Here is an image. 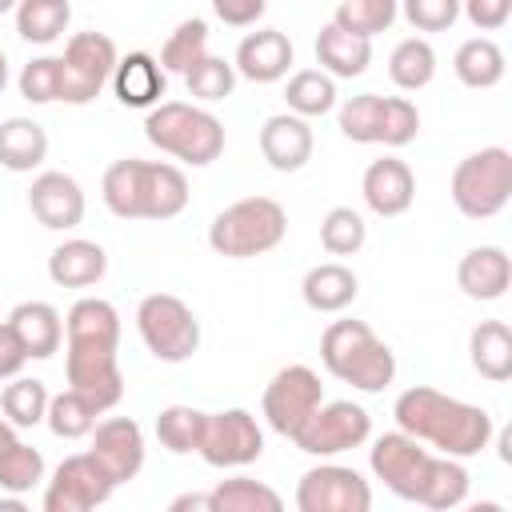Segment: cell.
<instances>
[{
  "mask_svg": "<svg viewBox=\"0 0 512 512\" xmlns=\"http://www.w3.org/2000/svg\"><path fill=\"white\" fill-rule=\"evenodd\" d=\"M64 372L68 388L96 400L100 412L116 408L124 396V372L116 360L120 348V312L100 296H80L64 316Z\"/></svg>",
  "mask_w": 512,
  "mask_h": 512,
  "instance_id": "cell-1",
  "label": "cell"
},
{
  "mask_svg": "<svg viewBox=\"0 0 512 512\" xmlns=\"http://www.w3.org/2000/svg\"><path fill=\"white\" fill-rule=\"evenodd\" d=\"M392 416H396V428L408 432L412 440L428 444L432 452L440 456H456V460H468V456H480L496 432L492 416L480 408V404H468V400H456L432 384H416V388H404L392 404Z\"/></svg>",
  "mask_w": 512,
  "mask_h": 512,
  "instance_id": "cell-2",
  "label": "cell"
},
{
  "mask_svg": "<svg viewBox=\"0 0 512 512\" xmlns=\"http://www.w3.org/2000/svg\"><path fill=\"white\" fill-rule=\"evenodd\" d=\"M104 208L120 220H172L188 208V176L168 160L124 156L100 180Z\"/></svg>",
  "mask_w": 512,
  "mask_h": 512,
  "instance_id": "cell-3",
  "label": "cell"
},
{
  "mask_svg": "<svg viewBox=\"0 0 512 512\" xmlns=\"http://www.w3.org/2000/svg\"><path fill=\"white\" fill-rule=\"evenodd\" d=\"M320 360L340 384L360 392H384L396 380L392 348L364 320H332L320 336Z\"/></svg>",
  "mask_w": 512,
  "mask_h": 512,
  "instance_id": "cell-4",
  "label": "cell"
},
{
  "mask_svg": "<svg viewBox=\"0 0 512 512\" xmlns=\"http://www.w3.org/2000/svg\"><path fill=\"white\" fill-rule=\"evenodd\" d=\"M288 236V212L272 196H244L220 208L208 224V248L228 260H252L272 252Z\"/></svg>",
  "mask_w": 512,
  "mask_h": 512,
  "instance_id": "cell-5",
  "label": "cell"
},
{
  "mask_svg": "<svg viewBox=\"0 0 512 512\" xmlns=\"http://www.w3.org/2000/svg\"><path fill=\"white\" fill-rule=\"evenodd\" d=\"M144 136L148 144H156L160 152L204 168L224 152V124L200 108V104H184V100H160L148 108L144 116Z\"/></svg>",
  "mask_w": 512,
  "mask_h": 512,
  "instance_id": "cell-6",
  "label": "cell"
},
{
  "mask_svg": "<svg viewBox=\"0 0 512 512\" xmlns=\"http://www.w3.org/2000/svg\"><path fill=\"white\" fill-rule=\"evenodd\" d=\"M452 204L468 220H492L512 200V152L492 144L480 152H468L448 180Z\"/></svg>",
  "mask_w": 512,
  "mask_h": 512,
  "instance_id": "cell-7",
  "label": "cell"
},
{
  "mask_svg": "<svg viewBox=\"0 0 512 512\" xmlns=\"http://www.w3.org/2000/svg\"><path fill=\"white\" fill-rule=\"evenodd\" d=\"M344 140L352 144H384V148H404L420 132V108L408 96H376L360 92L340 104L336 116Z\"/></svg>",
  "mask_w": 512,
  "mask_h": 512,
  "instance_id": "cell-8",
  "label": "cell"
},
{
  "mask_svg": "<svg viewBox=\"0 0 512 512\" xmlns=\"http://www.w3.org/2000/svg\"><path fill=\"white\" fill-rule=\"evenodd\" d=\"M136 328L144 348L160 360V364H184L192 360V352L200 348V320L196 312L172 296V292H152L140 300L136 308Z\"/></svg>",
  "mask_w": 512,
  "mask_h": 512,
  "instance_id": "cell-9",
  "label": "cell"
},
{
  "mask_svg": "<svg viewBox=\"0 0 512 512\" xmlns=\"http://www.w3.org/2000/svg\"><path fill=\"white\" fill-rule=\"evenodd\" d=\"M116 60H120V52H116L112 36H104V32H76L64 44V56H60V100L76 104V108L92 104L108 88Z\"/></svg>",
  "mask_w": 512,
  "mask_h": 512,
  "instance_id": "cell-10",
  "label": "cell"
},
{
  "mask_svg": "<svg viewBox=\"0 0 512 512\" xmlns=\"http://www.w3.org/2000/svg\"><path fill=\"white\" fill-rule=\"evenodd\" d=\"M432 460H436V452H432L428 444L412 440V436L400 432V428L376 436L372 448H368V468H372V476H376L392 496L412 500V504H420V496H424Z\"/></svg>",
  "mask_w": 512,
  "mask_h": 512,
  "instance_id": "cell-11",
  "label": "cell"
},
{
  "mask_svg": "<svg viewBox=\"0 0 512 512\" xmlns=\"http://www.w3.org/2000/svg\"><path fill=\"white\" fill-rule=\"evenodd\" d=\"M372 436V416L364 404H352V400H324L296 432H292V444L308 456H340V452H352L360 444H368Z\"/></svg>",
  "mask_w": 512,
  "mask_h": 512,
  "instance_id": "cell-12",
  "label": "cell"
},
{
  "mask_svg": "<svg viewBox=\"0 0 512 512\" xmlns=\"http://www.w3.org/2000/svg\"><path fill=\"white\" fill-rule=\"evenodd\" d=\"M116 492V480L104 472V464L92 452L64 456L56 472L44 484V512H92L108 504Z\"/></svg>",
  "mask_w": 512,
  "mask_h": 512,
  "instance_id": "cell-13",
  "label": "cell"
},
{
  "mask_svg": "<svg viewBox=\"0 0 512 512\" xmlns=\"http://www.w3.org/2000/svg\"><path fill=\"white\" fill-rule=\"evenodd\" d=\"M196 452L212 468H244L264 456V432L248 408L204 412V432H200Z\"/></svg>",
  "mask_w": 512,
  "mask_h": 512,
  "instance_id": "cell-14",
  "label": "cell"
},
{
  "mask_svg": "<svg viewBox=\"0 0 512 512\" xmlns=\"http://www.w3.org/2000/svg\"><path fill=\"white\" fill-rule=\"evenodd\" d=\"M320 404H324V384H320V376H316L308 364H288V368H280V372L268 380L264 400H260V412H264V420H268L272 432H280V436L292 440V432H296Z\"/></svg>",
  "mask_w": 512,
  "mask_h": 512,
  "instance_id": "cell-15",
  "label": "cell"
},
{
  "mask_svg": "<svg viewBox=\"0 0 512 512\" xmlns=\"http://www.w3.org/2000/svg\"><path fill=\"white\" fill-rule=\"evenodd\" d=\"M300 512H368L372 484L348 464H316L296 484Z\"/></svg>",
  "mask_w": 512,
  "mask_h": 512,
  "instance_id": "cell-16",
  "label": "cell"
},
{
  "mask_svg": "<svg viewBox=\"0 0 512 512\" xmlns=\"http://www.w3.org/2000/svg\"><path fill=\"white\" fill-rule=\"evenodd\" d=\"M92 436V456L104 464V472L120 484L136 480V472L144 468V428L132 420V416H108V420H96V428L88 432Z\"/></svg>",
  "mask_w": 512,
  "mask_h": 512,
  "instance_id": "cell-17",
  "label": "cell"
},
{
  "mask_svg": "<svg viewBox=\"0 0 512 512\" xmlns=\"http://www.w3.org/2000/svg\"><path fill=\"white\" fill-rule=\"evenodd\" d=\"M360 192H364V204H368L376 216L392 220V216H404V212L412 208V200H416V176H412V168H408L404 160L380 156V160H372V164L364 168Z\"/></svg>",
  "mask_w": 512,
  "mask_h": 512,
  "instance_id": "cell-18",
  "label": "cell"
},
{
  "mask_svg": "<svg viewBox=\"0 0 512 512\" xmlns=\"http://www.w3.org/2000/svg\"><path fill=\"white\" fill-rule=\"evenodd\" d=\"M28 208L44 228L68 232L84 220V188L68 172H40L28 188Z\"/></svg>",
  "mask_w": 512,
  "mask_h": 512,
  "instance_id": "cell-19",
  "label": "cell"
},
{
  "mask_svg": "<svg viewBox=\"0 0 512 512\" xmlns=\"http://www.w3.org/2000/svg\"><path fill=\"white\" fill-rule=\"evenodd\" d=\"M292 56H296V48L280 28H256L240 40L232 68H236V76H244L252 84H276L288 76Z\"/></svg>",
  "mask_w": 512,
  "mask_h": 512,
  "instance_id": "cell-20",
  "label": "cell"
},
{
  "mask_svg": "<svg viewBox=\"0 0 512 512\" xmlns=\"http://www.w3.org/2000/svg\"><path fill=\"white\" fill-rule=\"evenodd\" d=\"M312 148H316L312 124L296 112H276L260 128V156L276 172H300L312 160Z\"/></svg>",
  "mask_w": 512,
  "mask_h": 512,
  "instance_id": "cell-21",
  "label": "cell"
},
{
  "mask_svg": "<svg viewBox=\"0 0 512 512\" xmlns=\"http://www.w3.org/2000/svg\"><path fill=\"white\" fill-rule=\"evenodd\" d=\"M456 284L468 300H480V304H492L508 292L512 284V260L500 244H480V248H468L456 264Z\"/></svg>",
  "mask_w": 512,
  "mask_h": 512,
  "instance_id": "cell-22",
  "label": "cell"
},
{
  "mask_svg": "<svg viewBox=\"0 0 512 512\" xmlns=\"http://www.w3.org/2000/svg\"><path fill=\"white\" fill-rule=\"evenodd\" d=\"M164 76H168V72L160 68L156 56H148V52H128V56L116 60L108 84H112V92H116V100H120L124 108H152V104H160V96H164V88H168Z\"/></svg>",
  "mask_w": 512,
  "mask_h": 512,
  "instance_id": "cell-23",
  "label": "cell"
},
{
  "mask_svg": "<svg viewBox=\"0 0 512 512\" xmlns=\"http://www.w3.org/2000/svg\"><path fill=\"white\" fill-rule=\"evenodd\" d=\"M8 324L16 332V340L24 344L28 360H48L60 352L64 344V320L48 300H24L8 312Z\"/></svg>",
  "mask_w": 512,
  "mask_h": 512,
  "instance_id": "cell-24",
  "label": "cell"
},
{
  "mask_svg": "<svg viewBox=\"0 0 512 512\" xmlns=\"http://www.w3.org/2000/svg\"><path fill=\"white\" fill-rule=\"evenodd\" d=\"M108 272V252L96 240H64L48 256V280L56 288H92Z\"/></svg>",
  "mask_w": 512,
  "mask_h": 512,
  "instance_id": "cell-25",
  "label": "cell"
},
{
  "mask_svg": "<svg viewBox=\"0 0 512 512\" xmlns=\"http://www.w3.org/2000/svg\"><path fill=\"white\" fill-rule=\"evenodd\" d=\"M300 296H304V304H308L312 312L336 316V312H344V308L360 296V280H356V272H352L348 264L324 260V264H316V268L304 272Z\"/></svg>",
  "mask_w": 512,
  "mask_h": 512,
  "instance_id": "cell-26",
  "label": "cell"
},
{
  "mask_svg": "<svg viewBox=\"0 0 512 512\" xmlns=\"http://www.w3.org/2000/svg\"><path fill=\"white\" fill-rule=\"evenodd\" d=\"M368 60H372V40L352 36V32L336 28L332 20L320 28V36H316V64H320L332 80H352V76H360V72L368 68Z\"/></svg>",
  "mask_w": 512,
  "mask_h": 512,
  "instance_id": "cell-27",
  "label": "cell"
},
{
  "mask_svg": "<svg viewBox=\"0 0 512 512\" xmlns=\"http://www.w3.org/2000/svg\"><path fill=\"white\" fill-rule=\"evenodd\" d=\"M468 360L492 384L512 380V332H508V324L504 320H480L468 336Z\"/></svg>",
  "mask_w": 512,
  "mask_h": 512,
  "instance_id": "cell-28",
  "label": "cell"
},
{
  "mask_svg": "<svg viewBox=\"0 0 512 512\" xmlns=\"http://www.w3.org/2000/svg\"><path fill=\"white\" fill-rule=\"evenodd\" d=\"M48 160V132L28 116H8L0 124V168L32 172Z\"/></svg>",
  "mask_w": 512,
  "mask_h": 512,
  "instance_id": "cell-29",
  "label": "cell"
},
{
  "mask_svg": "<svg viewBox=\"0 0 512 512\" xmlns=\"http://www.w3.org/2000/svg\"><path fill=\"white\" fill-rule=\"evenodd\" d=\"M452 72L464 88H496L508 72V60H504V48L488 36H472L456 48L452 56Z\"/></svg>",
  "mask_w": 512,
  "mask_h": 512,
  "instance_id": "cell-30",
  "label": "cell"
},
{
  "mask_svg": "<svg viewBox=\"0 0 512 512\" xmlns=\"http://www.w3.org/2000/svg\"><path fill=\"white\" fill-rule=\"evenodd\" d=\"M388 76L396 88L404 92H420L436 80V48L424 40V36H408L392 48L388 56Z\"/></svg>",
  "mask_w": 512,
  "mask_h": 512,
  "instance_id": "cell-31",
  "label": "cell"
},
{
  "mask_svg": "<svg viewBox=\"0 0 512 512\" xmlns=\"http://www.w3.org/2000/svg\"><path fill=\"white\" fill-rule=\"evenodd\" d=\"M336 80L324 72V68H304V72H292L288 84H284V104L288 112L312 120V116H324L336 108Z\"/></svg>",
  "mask_w": 512,
  "mask_h": 512,
  "instance_id": "cell-32",
  "label": "cell"
},
{
  "mask_svg": "<svg viewBox=\"0 0 512 512\" xmlns=\"http://www.w3.org/2000/svg\"><path fill=\"white\" fill-rule=\"evenodd\" d=\"M96 416H100L96 400H88V396L76 392V388H64V392L48 396L44 424H48L52 436H60V440H80V436H88V432L96 428Z\"/></svg>",
  "mask_w": 512,
  "mask_h": 512,
  "instance_id": "cell-33",
  "label": "cell"
},
{
  "mask_svg": "<svg viewBox=\"0 0 512 512\" xmlns=\"http://www.w3.org/2000/svg\"><path fill=\"white\" fill-rule=\"evenodd\" d=\"M12 12H16V32L28 44H52V40H60L64 28H68V20H72L68 0H20Z\"/></svg>",
  "mask_w": 512,
  "mask_h": 512,
  "instance_id": "cell-34",
  "label": "cell"
},
{
  "mask_svg": "<svg viewBox=\"0 0 512 512\" xmlns=\"http://www.w3.org/2000/svg\"><path fill=\"white\" fill-rule=\"evenodd\" d=\"M284 496L252 476H232L212 488V512H280Z\"/></svg>",
  "mask_w": 512,
  "mask_h": 512,
  "instance_id": "cell-35",
  "label": "cell"
},
{
  "mask_svg": "<svg viewBox=\"0 0 512 512\" xmlns=\"http://www.w3.org/2000/svg\"><path fill=\"white\" fill-rule=\"evenodd\" d=\"M204 56H208V24H204L200 16H188V20H180V24L168 32V40H164V48H160V68L184 76V72H192Z\"/></svg>",
  "mask_w": 512,
  "mask_h": 512,
  "instance_id": "cell-36",
  "label": "cell"
},
{
  "mask_svg": "<svg viewBox=\"0 0 512 512\" xmlns=\"http://www.w3.org/2000/svg\"><path fill=\"white\" fill-rule=\"evenodd\" d=\"M0 412L12 428H36L48 412V388L36 376H12V384H4L0 392Z\"/></svg>",
  "mask_w": 512,
  "mask_h": 512,
  "instance_id": "cell-37",
  "label": "cell"
},
{
  "mask_svg": "<svg viewBox=\"0 0 512 512\" xmlns=\"http://www.w3.org/2000/svg\"><path fill=\"white\" fill-rule=\"evenodd\" d=\"M468 484H472L468 468H464L456 456H440V452H436L420 504H424V508H436V512H444V508H460V504L468 500Z\"/></svg>",
  "mask_w": 512,
  "mask_h": 512,
  "instance_id": "cell-38",
  "label": "cell"
},
{
  "mask_svg": "<svg viewBox=\"0 0 512 512\" xmlns=\"http://www.w3.org/2000/svg\"><path fill=\"white\" fill-rule=\"evenodd\" d=\"M396 16H400V0H344L332 12V24L352 32V36L372 40V36L388 32L396 24Z\"/></svg>",
  "mask_w": 512,
  "mask_h": 512,
  "instance_id": "cell-39",
  "label": "cell"
},
{
  "mask_svg": "<svg viewBox=\"0 0 512 512\" xmlns=\"http://www.w3.org/2000/svg\"><path fill=\"white\" fill-rule=\"evenodd\" d=\"M200 432H204V412L192 408V404H168L156 416V440H160V448H168L176 456L196 452L200 448Z\"/></svg>",
  "mask_w": 512,
  "mask_h": 512,
  "instance_id": "cell-40",
  "label": "cell"
},
{
  "mask_svg": "<svg viewBox=\"0 0 512 512\" xmlns=\"http://www.w3.org/2000/svg\"><path fill=\"white\" fill-rule=\"evenodd\" d=\"M364 240H368V224H364V216L356 208L336 204V208L324 212V220H320V244H324L328 256H356L364 248Z\"/></svg>",
  "mask_w": 512,
  "mask_h": 512,
  "instance_id": "cell-41",
  "label": "cell"
},
{
  "mask_svg": "<svg viewBox=\"0 0 512 512\" xmlns=\"http://www.w3.org/2000/svg\"><path fill=\"white\" fill-rule=\"evenodd\" d=\"M36 484H44V456H40V448L16 440L12 448L0 452V492L24 496Z\"/></svg>",
  "mask_w": 512,
  "mask_h": 512,
  "instance_id": "cell-42",
  "label": "cell"
},
{
  "mask_svg": "<svg viewBox=\"0 0 512 512\" xmlns=\"http://www.w3.org/2000/svg\"><path fill=\"white\" fill-rule=\"evenodd\" d=\"M184 84H188V96H192V100L216 104V100H228V96H232V88H236V68H232V60L208 52L192 72H184Z\"/></svg>",
  "mask_w": 512,
  "mask_h": 512,
  "instance_id": "cell-43",
  "label": "cell"
},
{
  "mask_svg": "<svg viewBox=\"0 0 512 512\" xmlns=\"http://www.w3.org/2000/svg\"><path fill=\"white\" fill-rule=\"evenodd\" d=\"M16 88L28 104H52L60 100V56H36L20 68Z\"/></svg>",
  "mask_w": 512,
  "mask_h": 512,
  "instance_id": "cell-44",
  "label": "cell"
},
{
  "mask_svg": "<svg viewBox=\"0 0 512 512\" xmlns=\"http://www.w3.org/2000/svg\"><path fill=\"white\" fill-rule=\"evenodd\" d=\"M400 16L416 32H448L460 20V0H400Z\"/></svg>",
  "mask_w": 512,
  "mask_h": 512,
  "instance_id": "cell-45",
  "label": "cell"
},
{
  "mask_svg": "<svg viewBox=\"0 0 512 512\" xmlns=\"http://www.w3.org/2000/svg\"><path fill=\"white\" fill-rule=\"evenodd\" d=\"M460 12L472 20V28L480 32H496L508 24L512 16V0H460Z\"/></svg>",
  "mask_w": 512,
  "mask_h": 512,
  "instance_id": "cell-46",
  "label": "cell"
},
{
  "mask_svg": "<svg viewBox=\"0 0 512 512\" xmlns=\"http://www.w3.org/2000/svg\"><path fill=\"white\" fill-rule=\"evenodd\" d=\"M268 0H212V12L228 24V28H252L264 16Z\"/></svg>",
  "mask_w": 512,
  "mask_h": 512,
  "instance_id": "cell-47",
  "label": "cell"
},
{
  "mask_svg": "<svg viewBox=\"0 0 512 512\" xmlns=\"http://www.w3.org/2000/svg\"><path fill=\"white\" fill-rule=\"evenodd\" d=\"M24 364H28V352H24V344L16 340L12 324L4 320V324H0V380L20 376V368H24Z\"/></svg>",
  "mask_w": 512,
  "mask_h": 512,
  "instance_id": "cell-48",
  "label": "cell"
},
{
  "mask_svg": "<svg viewBox=\"0 0 512 512\" xmlns=\"http://www.w3.org/2000/svg\"><path fill=\"white\" fill-rule=\"evenodd\" d=\"M168 508H172V512H188V508H196V512H212V492H184V496H176Z\"/></svg>",
  "mask_w": 512,
  "mask_h": 512,
  "instance_id": "cell-49",
  "label": "cell"
},
{
  "mask_svg": "<svg viewBox=\"0 0 512 512\" xmlns=\"http://www.w3.org/2000/svg\"><path fill=\"white\" fill-rule=\"evenodd\" d=\"M12 444H16V428L0 416V452H4V448H12Z\"/></svg>",
  "mask_w": 512,
  "mask_h": 512,
  "instance_id": "cell-50",
  "label": "cell"
},
{
  "mask_svg": "<svg viewBox=\"0 0 512 512\" xmlns=\"http://www.w3.org/2000/svg\"><path fill=\"white\" fill-rule=\"evenodd\" d=\"M4 88H8V56L0 52V92H4Z\"/></svg>",
  "mask_w": 512,
  "mask_h": 512,
  "instance_id": "cell-51",
  "label": "cell"
},
{
  "mask_svg": "<svg viewBox=\"0 0 512 512\" xmlns=\"http://www.w3.org/2000/svg\"><path fill=\"white\" fill-rule=\"evenodd\" d=\"M16 4H20V0H0V16H4V12H12Z\"/></svg>",
  "mask_w": 512,
  "mask_h": 512,
  "instance_id": "cell-52",
  "label": "cell"
}]
</instances>
